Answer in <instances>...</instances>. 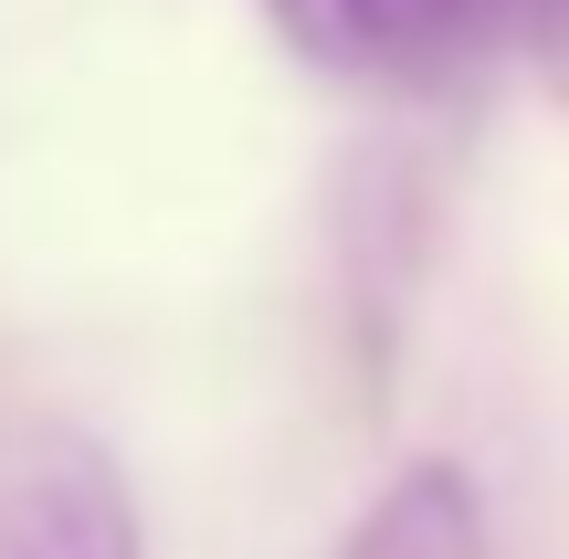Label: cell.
Wrapping results in <instances>:
<instances>
[{
    "label": "cell",
    "mask_w": 569,
    "mask_h": 559,
    "mask_svg": "<svg viewBox=\"0 0 569 559\" xmlns=\"http://www.w3.org/2000/svg\"><path fill=\"white\" fill-rule=\"evenodd\" d=\"M274 32L317 53L327 74H380V84H432L453 63H486L528 42L569 0H264Z\"/></svg>",
    "instance_id": "1"
},
{
    "label": "cell",
    "mask_w": 569,
    "mask_h": 559,
    "mask_svg": "<svg viewBox=\"0 0 569 559\" xmlns=\"http://www.w3.org/2000/svg\"><path fill=\"white\" fill-rule=\"evenodd\" d=\"M11 559H148L138 497L96 443H42L11 486Z\"/></svg>",
    "instance_id": "2"
},
{
    "label": "cell",
    "mask_w": 569,
    "mask_h": 559,
    "mask_svg": "<svg viewBox=\"0 0 569 559\" xmlns=\"http://www.w3.org/2000/svg\"><path fill=\"white\" fill-rule=\"evenodd\" d=\"M338 559H486V497L453 455H411L401 476L369 497Z\"/></svg>",
    "instance_id": "3"
}]
</instances>
